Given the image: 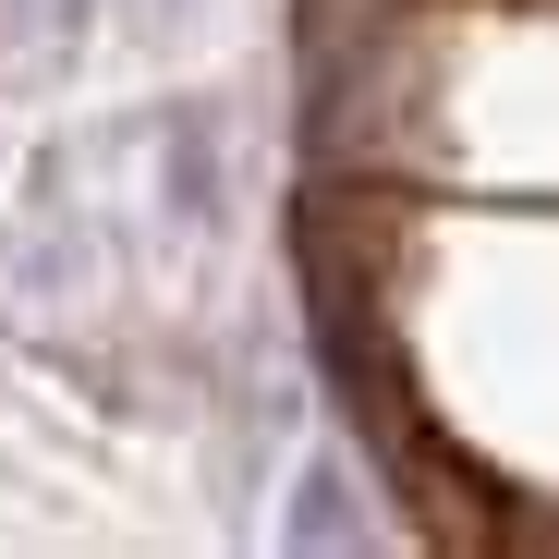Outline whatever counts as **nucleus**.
Listing matches in <instances>:
<instances>
[{"instance_id":"f03ea898","label":"nucleus","mask_w":559,"mask_h":559,"mask_svg":"<svg viewBox=\"0 0 559 559\" xmlns=\"http://www.w3.org/2000/svg\"><path fill=\"white\" fill-rule=\"evenodd\" d=\"M110 0H0V85H61L85 49H98Z\"/></svg>"},{"instance_id":"f257e3e1","label":"nucleus","mask_w":559,"mask_h":559,"mask_svg":"<svg viewBox=\"0 0 559 559\" xmlns=\"http://www.w3.org/2000/svg\"><path fill=\"white\" fill-rule=\"evenodd\" d=\"M146 207H158V231H219L231 219V134H219L207 98L146 122Z\"/></svg>"},{"instance_id":"20e7f679","label":"nucleus","mask_w":559,"mask_h":559,"mask_svg":"<svg viewBox=\"0 0 559 559\" xmlns=\"http://www.w3.org/2000/svg\"><path fill=\"white\" fill-rule=\"evenodd\" d=\"M110 13H122L134 37H182V25H195V13H207V0H110Z\"/></svg>"},{"instance_id":"7ed1b4c3","label":"nucleus","mask_w":559,"mask_h":559,"mask_svg":"<svg viewBox=\"0 0 559 559\" xmlns=\"http://www.w3.org/2000/svg\"><path fill=\"white\" fill-rule=\"evenodd\" d=\"M353 535H365V511H353V475H341V462H305L293 511H280V547H353Z\"/></svg>"}]
</instances>
